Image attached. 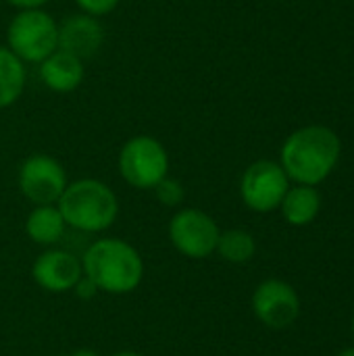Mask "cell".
I'll list each match as a JSON object with an SVG mask.
<instances>
[{
    "label": "cell",
    "mask_w": 354,
    "mask_h": 356,
    "mask_svg": "<svg viewBox=\"0 0 354 356\" xmlns=\"http://www.w3.org/2000/svg\"><path fill=\"white\" fill-rule=\"evenodd\" d=\"M152 190H154L159 202L165 204V207H177V204H182L184 202V196H186V190H184L182 181L173 179L169 175L163 177Z\"/></svg>",
    "instance_id": "17"
},
{
    "label": "cell",
    "mask_w": 354,
    "mask_h": 356,
    "mask_svg": "<svg viewBox=\"0 0 354 356\" xmlns=\"http://www.w3.org/2000/svg\"><path fill=\"white\" fill-rule=\"evenodd\" d=\"M121 177L138 190H152L169 173V154L152 136H136L119 152Z\"/></svg>",
    "instance_id": "5"
},
{
    "label": "cell",
    "mask_w": 354,
    "mask_h": 356,
    "mask_svg": "<svg viewBox=\"0 0 354 356\" xmlns=\"http://www.w3.org/2000/svg\"><path fill=\"white\" fill-rule=\"evenodd\" d=\"M113 356H142V355H138V353H117V355H113Z\"/></svg>",
    "instance_id": "23"
},
{
    "label": "cell",
    "mask_w": 354,
    "mask_h": 356,
    "mask_svg": "<svg viewBox=\"0 0 354 356\" xmlns=\"http://www.w3.org/2000/svg\"><path fill=\"white\" fill-rule=\"evenodd\" d=\"M65 227H67L65 217L61 215L58 207H54V204L35 207L25 221V232H27L29 240H33L35 244H42V246L56 244L63 238Z\"/></svg>",
    "instance_id": "14"
},
{
    "label": "cell",
    "mask_w": 354,
    "mask_h": 356,
    "mask_svg": "<svg viewBox=\"0 0 354 356\" xmlns=\"http://www.w3.org/2000/svg\"><path fill=\"white\" fill-rule=\"evenodd\" d=\"M280 209L290 225H309L321 209V196L315 186L298 184L294 188H288Z\"/></svg>",
    "instance_id": "13"
},
{
    "label": "cell",
    "mask_w": 354,
    "mask_h": 356,
    "mask_svg": "<svg viewBox=\"0 0 354 356\" xmlns=\"http://www.w3.org/2000/svg\"><path fill=\"white\" fill-rule=\"evenodd\" d=\"M353 336H354V315H353Z\"/></svg>",
    "instance_id": "24"
},
{
    "label": "cell",
    "mask_w": 354,
    "mask_h": 356,
    "mask_svg": "<svg viewBox=\"0 0 354 356\" xmlns=\"http://www.w3.org/2000/svg\"><path fill=\"white\" fill-rule=\"evenodd\" d=\"M252 311L263 325L271 330H286L298 319L300 300L290 284L267 280L252 296Z\"/></svg>",
    "instance_id": "9"
},
{
    "label": "cell",
    "mask_w": 354,
    "mask_h": 356,
    "mask_svg": "<svg viewBox=\"0 0 354 356\" xmlns=\"http://www.w3.org/2000/svg\"><path fill=\"white\" fill-rule=\"evenodd\" d=\"M215 250L227 263L242 265V263H248L255 257L257 244H255V238L248 232H244V229H227V232L219 234Z\"/></svg>",
    "instance_id": "16"
},
{
    "label": "cell",
    "mask_w": 354,
    "mask_h": 356,
    "mask_svg": "<svg viewBox=\"0 0 354 356\" xmlns=\"http://www.w3.org/2000/svg\"><path fill=\"white\" fill-rule=\"evenodd\" d=\"M65 188L67 173L63 165L48 154H31L19 167V190L35 207L58 202Z\"/></svg>",
    "instance_id": "7"
},
{
    "label": "cell",
    "mask_w": 354,
    "mask_h": 356,
    "mask_svg": "<svg viewBox=\"0 0 354 356\" xmlns=\"http://www.w3.org/2000/svg\"><path fill=\"white\" fill-rule=\"evenodd\" d=\"M340 138L323 125L296 129L282 146V167L288 179L303 186L321 184L338 165Z\"/></svg>",
    "instance_id": "1"
},
{
    "label": "cell",
    "mask_w": 354,
    "mask_h": 356,
    "mask_svg": "<svg viewBox=\"0 0 354 356\" xmlns=\"http://www.w3.org/2000/svg\"><path fill=\"white\" fill-rule=\"evenodd\" d=\"M6 42L23 63H42L58 48V23L42 8L19 10L8 23Z\"/></svg>",
    "instance_id": "4"
},
{
    "label": "cell",
    "mask_w": 354,
    "mask_h": 356,
    "mask_svg": "<svg viewBox=\"0 0 354 356\" xmlns=\"http://www.w3.org/2000/svg\"><path fill=\"white\" fill-rule=\"evenodd\" d=\"M336 356H354V348H346V350H342V353H338Z\"/></svg>",
    "instance_id": "22"
},
{
    "label": "cell",
    "mask_w": 354,
    "mask_h": 356,
    "mask_svg": "<svg viewBox=\"0 0 354 356\" xmlns=\"http://www.w3.org/2000/svg\"><path fill=\"white\" fill-rule=\"evenodd\" d=\"M75 290H77V296H79V298H86V300L94 298L96 292H98L96 284H94L88 275H81V277H79V282L75 284Z\"/></svg>",
    "instance_id": "19"
},
{
    "label": "cell",
    "mask_w": 354,
    "mask_h": 356,
    "mask_svg": "<svg viewBox=\"0 0 354 356\" xmlns=\"http://www.w3.org/2000/svg\"><path fill=\"white\" fill-rule=\"evenodd\" d=\"M33 280L48 292H67L75 288L79 277L83 275L81 263L65 250H48L40 254L33 263Z\"/></svg>",
    "instance_id": "11"
},
{
    "label": "cell",
    "mask_w": 354,
    "mask_h": 356,
    "mask_svg": "<svg viewBox=\"0 0 354 356\" xmlns=\"http://www.w3.org/2000/svg\"><path fill=\"white\" fill-rule=\"evenodd\" d=\"M58 211L65 223L86 234L108 229L119 215V200L115 192L98 179H77L67 184L58 198Z\"/></svg>",
    "instance_id": "3"
},
{
    "label": "cell",
    "mask_w": 354,
    "mask_h": 356,
    "mask_svg": "<svg viewBox=\"0 0 354 356\" xmlns=\"http://www.w3.org/2000/svg\"><path fill=\"white\" fill-rule=\"evenodd\" d=\"M77 6L81 8V13L92 15V17H102L108 15L117 8L119 0H75Z\"/></svg>",
    "instance_id": "18"
},
{
    "label": "cell",
    "mask_w": 354,
    "mask_h": 356,
    "mask_svg": "<svg viewBox=\"0 0 354 356\" xmlns=\"http://www.w3.org/2000/svg\"><path fill=\"white\" fill-rule=\"evenodd\" d=\"M6 2L19 10H29V8H42L48 0H6Z\"/></svg>",
    "instance_id": "20"
},
{
    "label": "cell",
    "mask_w": 354,
    "mask_h": 356,
    "mask_svg": "<svg viewBox=\"0 0 354 356\" xmlns=\"http://www.w3.org/2000/svg\"><path fill=\"white\" fill-rule=\"evenodd\" d=\"M288 188L290 179L282 165L273 161H257L244 171L240 194L248 209L257 213H271L282 204Z\"/></svg>",
    "instance_id": "6"
},
{
    "label": "cell",
    "mask_w": 354,
    "mask_h": 356,
    "mask_svg": "<svg viewBox=\"0 0 354 356\" xmlns=\"http://www.w3.org/2000/svg\"><path fill=\"white\" fill-rule=\"evenodd\" d=\"M83 75H86L83 60L65 50H58V48L40 63L42 83L48 90L58 92V94L77 90L83 81Z\"/></svg>",
    "instance_id": "12"
},
{
    "label": "cell",
    "mask_w": 354,
    "mask_h": 356,
    "mask_svg": "<svg viewBox=\"0 0 354 356\" xmlns=\"http://www.w3.org/2000/svg\"><path fill=\"white\" fill-rule=\"evenodd\" d=\"M71 356H98L94 350H77V353H73Z\"/></svg>",
    "instance_id": "21"
},
{
    "label": "cell",
    "mask_w": 354,
    "mask_h": 356,
    "mask_svg": "<svg viewBox=\"0 0 354 356\" xmlns=\"http://www.w3.org/2000/svg\"><path fill=\"white\" fill-rule=\"evenodd\" d=\"M104 42V27L98 17L77 13L58 25V50H65L77 58H90Z\"/></svg>",
    "instance_id": "10"
},
{
    "label": "cell",
    "mask_w": 354,
    "mask_h": 356,
    "mask_svg": "<svg viewBox=\"0 0 354 356\" xmlns=\"http://www.w3.org/2000/svg\"><path fill=\"white\" fill-rule=\"evenodd\" d=\"M219 234L215 219L198 209H184L175 213L169 223V238L173 246L188 259H207L213 254Z\"/></svg>",
    "instance_id": "8"
},
{
    "label": "cell",
    "mask_w": 354,
    "mask_h": 356,
    "mask_svg": "<svg viewBox=\"0 0 354 356\" xmlns=\"http://www.w3.org/2000/svg\"><path fill=\"white\" fill-rule=\"evenodd\" d=\"M25 79L27 73L23 60L6 46H0V108H6L19 100L25 88Z\"/></svg>",
    "instance_id": "15"
},
{
    "label": "cell",
    "mask_w": 354,
    "mask_h": 356,
    "mask_svg": "<svg viewBox=\"0 0 354 356\" xmlns=\"http://www.w3.org/2000/svg\"><path fill=\"white\" fill-rule=\"evenodd\" d=\"M83 275H88L98 290L108 294H127L136 290L144 275V265L138 250L117 238L94 242L83 257Z\"/></svg>",
    "instance_id": "2"
}]
</instances>
